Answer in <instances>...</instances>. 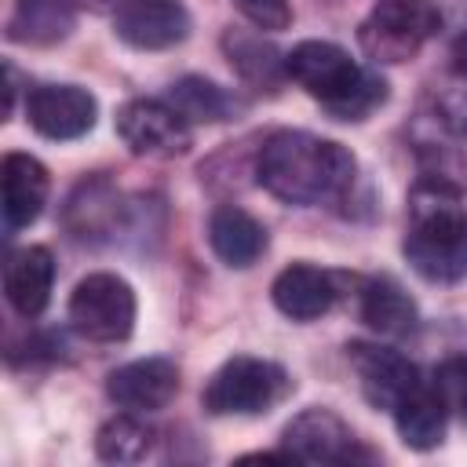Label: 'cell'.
Listing matches in <instances>:
<instances>
[{
  "instance_id": "19",
  "label": "cell",
  "mask_w": 467,
  "mask_h": 467,
  "mask_svg": "<svg viewBox=\"0 0 467 467\" xmlns=\"http://www.w3.org/2000/svg\"><path fill=\"white\" fill-rule=\"evenodd\" d=\"M361 321H365L372 332H379V336L401 339V336L416 332L420 310H416V303L409 299V292H405L398 281L376 277V281H368V285L361 288Z\"/></svg>"
},
{
  "instance_id": "25",
  "label": "cell",
  "mask_w": 467,
  "mask_h": 467,
  "mask_svg": "<svg viewBox=\"0 0 467 467\" xmlns=\"http://www.w3.org/2000/svg\"><path fill=\"white\" fill-rule=\"evenodd\" d=\"M452 73L460 80V95H467V29L456 36V47H452Z\"/></svg>"
},
{
  "instance_id": "8",
  "label": "cell",
  "mask_w": 467,
  "mask_h": 467,
  "mask_svg": "<svg viewBox=\"0 0 467 467\" xmlns=\"http://www.w3.org/2000/svg\"><path fill=\"white\" fill-rule=\"evenodd\" d=\"M117 135L139 157H179L193 146L190 120L164 99H131L117 113Z\"/></svg>"
},
{
  "instance_id": "17",
  "label": "cell",
  "mask_w": 467,
  "mask_h": 467,
  "mask_svg": "<svg viewBox=\"0 0 467 467\" xmlns=\"http://www.w3.org/2000/svg\"><path fill=\"white\" fill-rule=\"evenodd\" d=\"M73 26H77L73 0H15V11L7 18V40L29 47H51L66 40Z\"/></svg>"
},
{
  "instance_id": "9",
  "label": "cell",
  "mask_w": 467,
  "mask_h": 467,
  "mask_svg": "<svg viewBox=\"0 0 467 467\" xmlns=\"http://www.w3.org/2000/svg\"><path fill=\"white\" fill-rule=\"evenodd\" d=\"M99 117V102L91 91L77 88V84H40L26 95V120L36 135L66 142V139H80L95 128Z\"/></svg>"
},
{
  "instance_id": "11",
  "label": "cell",
  "mask_w": 467,
  "mask_h": 467,
  "mask_svg": "<svg viewBox=\"0 0 467 467\" xmlns=\"http://www.w3.org/2000/svg\"><path fill=\"white\" fill-rule=\"evenodd\" d=\"M347 361L358 372V383H361V394L368 398V405L387 409V412H394L398 401L409 398L423 383L420 368L405 354L379 347V343H350Z\"/></svg>"
},
{
  "instance_id": "5",
  "label": "cell",
  "mask_w": 467,
  "mask_h": 467,
  "mask_svg": "<svg viewBox=\"0 0 467 467\" xmlns=\"http://www.w3.org/2000/svg\"><path fill=\"white\" fill-rule=\"evenodd\" d=\"M441 29V11L434 0H376L365 15L358 40L372 62H409Z\"/></svg>"
},
{
  "instance_id": "7",
  "label": "cell",
  "mask_w": 467,
  "mask_h": 467,
  "mask_svg": "<svg viewBox=\"0 0 467 467\" xmlns=\"http://www.w3.org/2000/svg\"><path fill=\"white\" fill-rule=\"evenodd\" d=\"M292 460L306 463H372L376 452L354 438V431L332 409H303L281 434Z\"/></svg>"
},
{
  "instance_id": "2",
  "label": "cell",
  "mask_w": 467,
  "mask_h": 467,
  "mask_svg": "<svg viewBox=\"0 0 467 467\" xmlns=\"http://www.w3.org/2000/svg\"><path fill=\"white\" fill-rule=\"evenodd\" d=\"M401 248L423 281L452 285L467 277V212L449 179L423 175L412 193V223Z\"/></svg>"
},
{
  "instance_id": "16",
  "label": "cell",
  "mask_w": 467,
  "mask_h": 467,
  "mask_svg": "<svg viewBox=\"0 0 467 467\" xmlns=\"http://www.w3.org/2000/svg\"><path fill=\"white\" fill-rule=\"evenodd\" d=\"M208 244L226 266H252L266 252V230L241 204H219L208 215Z\"/></svg>"
},
{
  "instance_id": "26",
  "label": "cell",
  "mask_w": 467,
  "mask_h": 467,
  "mask_svg": "<svg viewBox=\"0 0 467 467\" xmlns=\"http://www.w3.org/2000/svg\"><path fill=\"white\" fill-rule=\"evenodd\" d=\"M80 4H91V7H106L109 0H80Z\"/></svg>"
},
{
  "instance_id": "3",
  "label": "cell",
  "mask_w": 467,
  "mask_h": 467,
  "mask_svg": "<svg viewBox=\"0 0 467 467\" xmlns=\"http://www.w3.org/2000/svg\"><path fill=\"white\" fill-rule=\"evenodd\" d=\"M285 73L310 99H317L336 120H361L383 99L387 84L372 69L358 66L350 51L332 40H303L285 55Z\"/></svg>"
},
{
  "instance_id": "20",
  "label": "cell",
  "mask_w": 467,
  "mask_h": 467,
  "mask_svg": "<svg viewBox=\"0 0 467 467\" xmlns=\"http://www.w3.org/2000/svg\"><path fill=\"white\" fill-rule=\"evenodd\" d=\"M164 102L175 106L190 124H219V120H230L241 109V102L226 88H219L215 80H204V77H182V80H175L168 88Z\"/></svg>"
},
{
  "instance_id": "14",
  "label": "cell",
  "mask_w": 467,
  "mask_h": 467,
  "mask_svg": "<svg viewBox=\"0 0 467 467\" xmlns=\"http://www.w3.org/2000/svg\"><path fill=\"white\" fill-rule=\"evenodd\" d=\"M0 186H4V223L7 230L29 226L44 204H47V168L29 153H7L0 164Z\"/></svg>"
},
{
  "instance_id": "18",
  "label": "cell",
  "mask_w": 467,
  "mask_h": 467,
  "mask_svg": "<svg viewBox=\"0 0 467 467\" xmlns=\"http://www.w3.org/2000/svg\"><path fill=\"white\" fill-rule=\"evenodd\" d=\"M394 416V427L401 434V441L409 449H434L441 438H445V420H449V405L441 401L438 387L431 379H423L409 398L398 401V409L390 412Z\"/></svg>"
},
{
  "instance_id": "1",
  "label": "cell",
  "mask_w": 467,
  "mask_h": 467,
  "mask_svg": "<svg viewBox=\"0 0 467 467\" xmlns=\"http://www.w3.org/2000/svg\"><path fill=\"white\" fill-rule=\"evenodd\" d=\"M255 179L285 204H339L358 179V161L336 139L310 131H274L259 146Z\"/></svg>"
},
{
  "instance_id": "12",
  "label": "cell",
  "mask_w": 467,
  "mask_h": 467,
  "mask_svg": "<svg viewBox=\"0 0 467 467\" xmlns=\"http://www.w3.org/2000/svg\"><path fill=\"white\" fill-rule=\"evenodd\" d=\"M106 394L124 412H157L179 394V368L168 358H139L109 372Z\"/></svg>"
},
{
  "instance_id": "4",
  "label": "cell",
  "mask_w": 467,
  "mask_h": 467,
  "mask_svg": "<svg viewBox=\"0 0 467 467\" xmlns=\"http://www.w3.org/2000/svg\"><path fill=\"white\" fill-rule=\"evenodd\" d=\"M288 387L292 379L277 361L237 354L212 372L201 390V405L212 416H259L270 412L288 394Z\"/></svg>"
},
{
  "instance_id": "24",
  "label": "cell",
  "mask_w": 467,
  "mask_h": 467,
  "mask_svg": "<svg viewBox=\"0 0 467 467\" xmlns=\"http://www.w3.org/2000/svg\"><path fill=\"white\" fill-rule=\"evenodd\" d=\"M234 7L263 33H281L292 26V4L288 0H234Z\"/></svg>"
},
{
  "instance_id": "10",
  "label": "cell",
  "mask_w": 467,
  "mask_h": 467,
  "mask_svg": "<svg viewBox=\"0 0 467 467\" xmlns=\"http://www.w3.org/2000/svg\"><path fill=\"white\" fill-rule=\"evenodd\" d=\"M190 11L182 0H120L113 33L139 51H164L190 36Z\"/></svg>"
},
{
  "instance_id": "6",
  "label": "cell",
  "mask_w": 467,
  "mask_h": 467,
  "mask_svg": "<svg viewBox=\"0 0 467 467\" xmlns=\"http://www.w3.org/2000/svg\"><path fill=\"white\" fill-rule=\"evenodd\" d=\"M69 325L91 343H120L135 328V292L117 274H88L69 296Z\"/></svg>"
},
{
  "instance_id": "21",
  "label": "cell",
  "mask_w": 467,
  "mask_h": 467,
  "mask_svg": "<svg viewBox=\"0 0 467 467\" xmlns=\"http://www.w3.org/2000/svg\"><path fill=\"white\" fill-rule=\"evenodd\" d=\"M223 51H226L230 66H234L248 84L274 88L281 77H288V73H285V55H281L270 40H263V36H255V33L226 29Z\"/></svg>"
},
{
  "instance_id": "15",
  "label": "cell",
  "mask_w": 467,
  "mask_h": 467,
  "mask_svg": "<svg viewBox=\"0 0 467 467\" xmlns=\"http://www.w3.org/2000/svg\"><path fill=\"white\" fill-rule=\"evenodd\" d=\"M51 285H55V259L44 244H26L7 255L4 292H7V303L22 317L44 314V306L51 299Z\"/></svg>"
},
{
  "instance_id": "13",
  "label": "cell",
  "mask_w": 467,
  "mask_h": 467,
  "mask_svg": "<svg viewBox=\"0 0 467 467\" xmlns=\"http://www.w3.org/2000/svg\"><path fill=\"white\" fill-rule=\"evenodd\" d=\"M270 296H274V306L292 317V321H314L321 314L332 310L336 303V281L328 270L321 266H310V263H292L285 266L274 285H270Z\"/></svg>"
},
{
  "instance_id": "23",
  "label": "cell",
  "mask_w": 467,
  "mask_h": 467,
  "mask_svg": "<svg viewBox=\"0 0 467 467\" xmlns=\"http://www.w3.org/2000/svg\"><path fill=\"white\" fill-rule=\"evenodd\" d=\"M441 394V401L449 405V412H456L460 420H467V354H452L434 368L431 379Z\"/></svg>"
},
{
  "instance_id": "22",
  "label": "cell",
  "mask_w": 467,
  "mask_h": 467,
  "mask_svg": "<svg viewBox=\"0 0 467 467\" xmlns=\"http://www.w3.org/2000/svg\"><path fill=\"white\" fill-rule=\"evenodd\" d=\"M153 438L157 434L142 420H135V412H128V416L102 423V431L95 438V452L109 463H135L153 449Z\"/></svg>"
}]
</instances>
